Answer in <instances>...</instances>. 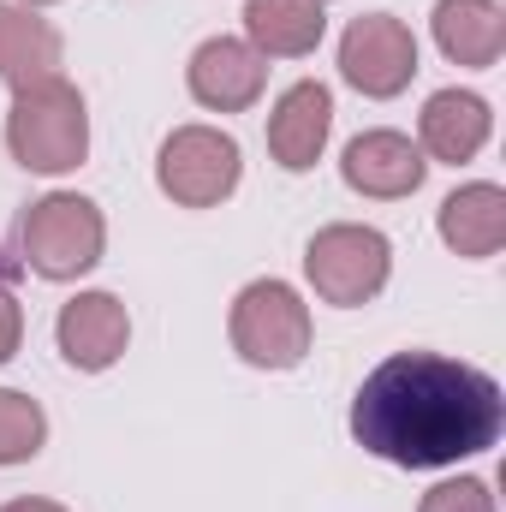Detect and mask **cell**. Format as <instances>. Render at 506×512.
<instances>
[{
    "label": "cell",
    "mask_w": 506,
    "mask_h": 512,
    "mask_svg": "<svg viewBox=\"0 0 506 512\" xmlns=\"http://www.w3.org/2000/svg\"><path fill=\"white\" fill-rule=\"evenodd\" d=\"M506 393L489 370L441 352H393L352 399V435L399 471H447L501 441Z\"/></svg>",
    "instance_id": "obj_1"
},
{
    "label": "cell",
    "mask_w": 506,
    "mask_h": 512,
    "mask_svg": "<svg viewBox=\"0 0 506 512\" xmlns=\"http://www.w3.org/2000/svg\"><path fill=\"white\" fill-rule=\"evenodd\" d=\"M6 149L30 173H72V167H84V155H90V108H84L78 84L42 78L30 90H12Z\"/></svg>",
    "instance_id": "obj_2"
},
{
    "label": "cell",
    "mask_w": 506,
    "mask_h": 512,
    "mask_svg": "<svg viewBox=\"0 0 506 512\" xmlns=\"http://www.w3.org/2000/svg\"><path fill=\"white\" fill-rule=\"evenodd\" d=\"M102 251H108V221L78 191H48L18 221V256L42 280H78L102 262Z\"/></svg>",
    "instance_id": "obj_3"
},
{
    "label": "cell",
    "mask_w": 506,
    "mask_h": 512,
    "mask_svg": "<svg viewBox=\"0 0 506 512\" xmlns=\"http://www.w3.org/2000/svg\"><path fill=\"white\" fill-rule=\"evenodd\" d=\"M233 352L256 370H298L310 352V304L286 280H251L227 316Z\"/></svg>",
    "instance_id": "obj_4"
},
{
    "label": "cell",
    "mask_w": 506,
    "mask_h": 512,
    "mask_svg": "<svg viewBox=\"0 0 506 512\" xmlns=\"http://www.w3.org/2000/svg\"><path fill=\"white\" fill-rule=\"evenodd\" d=\"M304 274L316 286L322 304H340V310H358L370 304L387 274H393V245L381 239L376 227H358V221H334L310 239L304 251Z\"/></svg>",
    "instance_id": "obj_5"
},
{
    "label": "cell",
    "mask_w": 506,
    "mask_h": 512,
    "mask_svg": "<svg viewBox=\"0 0 506 512\" xmlns=\"http://www.w3.org/2000/svg\"><path fill=\"white\" fill-rule=\"evenodd\" d=\"M245 155L221 126H179L155 155V185L179 209H215L239 191Z\"/></svg>",
    "instance_id": "obj_6"
},
{
    "label": "cell",
    "mask_w": 506,
    "mask_h": 512,
    "mask_svg": "<svg viewBox=\"0 0 506 512\" xmlns=\"http://www.w3.org/2000/svg\"><path fill=\"white\" fill-rule=\"evenodd\" d=\"M340 78L370 96V102H393L399 90H411L417 78V36L405 18L393 12H364L346 24L340 36Z\"/></svg>",
    "instance_id": "obj_7"
},
{
    "label": "cell",
    "mask_w": 506,
    "mask_h": 512,
    "mask_svg": "<svg viewBox=\"0 0 506 512\" xmlns=\"http://www.w3.org/2000/svg\"><path fill=\"white\" fill-rule=\"evenodd\" d=\"M185 84H191V96L209 114H245V108H256V96L268 84V60L256 54L245 36H209L191 54Z\"/></svg>",
    "instance_id": "obj_8"
},
{
    "label": "cell",
    "mask_w": 506,
    "mask_h": 512,
    "mask_svg": "<svg viewBox=\"0 0 506 512\" xmlns=\"http://www.w3.org/2000/svg\"><path fill=\"white\" fill-rule=\"evenodd\" d=\"M54 340H60V358H66L72 370L102 376V370H114V364L126 358L131 316H126V304H120L114 292H78V298L60 310Z\"/></svg>",
    "instance_id": "obj_9"
},
{
    "label": "cell",
    "mask_w": 506,
    "mask_h": 512,
    "mask_svg": "<svg viewBox=\"0 0 506 512\" xmlns=\"http://www.w3.org/2000/svg\"><path fill=\"white\" fill-rule=\"evenodd\" d=\"M340 173H346V185H352L358 197H381V203H393V197H411V191L423 185L429 161H423V149H417L405 131L381 126V131H358V137L346 143Z\"/></svg>",
    "instance_id": "obj_10"
},
{
    "label": "cell",
    "mask_w": 506,
    "mask_h": 512,
    "mask_svg": "<svg viewBox=\"0 0 506 512\" xmlns=\"http://www.w3.org/2000/svg\"><path fill=\"white\" fill-rule=\"evenodd\" d=\"M328 131H334V96H328V84L304 78L268 114V155L286 173H310L322 161V149H328Z\"/></svg>",
    "instance_id": "obj_11"
},
{
    "label": "cell",
    "mask_w": 506,
    "mask_h": 512,
    "mask_svg": "<svg viewBox=\"0 0 506 512\" xmlns=\"http://www.w3.org/2000/svg\"><path fill=\"white\" fill-rule=\"evenodd\" d=\"M489 131H495V114L477 90H435L417 114V149H423V161L459 167V161L483 155Z\"/></svg>",
    "instance_id": "obj_12"
},
{
    "label": "cell",
    "mask_w": 506,
    "mask_h": 512,
    "mask_svg": "<svg viewBox=\"0 0 506 512\" xmlns=\"http://www.w3.org/2000/svg\"><path fill=\"white\" fill-rule=\"evenodd\" d=\"M60 30L36 18V6H0V84L30 90L42 78H60Z\"/></svg>",
    "instance_id": "obj_13"
},
{
    "label": "cell",
    "mask_w": 506,
    "mask_h": 512,
    "mask_svg": "<svg viewBox=\"0 0 506 512\" xmlns=\"http://www.w3.org/2000/svg\"><path fill=\"white\" fill-rule=\"evenodd\" d=\"M322 0H245V42L262 60H304L322 48Z\"/></svg>",
    "instance_id": "obj_14"
},
{
    "label": "cell",
    "mask_w": 506,
    "mask_h": 512,
    "mask_svg": "<svg viewBox=\"0 0 506 512\" xmlns=\"http://www.w3.org/2000/svg\"><path fill=\"white\" fill-rule=\"evenodd\" d=\"M441 245L453 256H471V262H483V256H495L506 245V191L501 185H489V179H477V185H459L447 203H441Z\"/></svg>",
    "instance_id": "obj_15"
},
{
    "label": "cell",
    "mask_w": 506,
    "mask_h": 512,
    "mask_svg": "<svg viewBox=\"0 0 506 512\" xmlns=\"http://www.w3.org/2000/svg\"><path fill=\"white\" fill-rule=\"evenodd\" d=\"M435 48L453 66H495L506 48V18L495 0H435Z\"/></svg>",
    "instance_id": "obj_16"
},
{
    "label": "cell",
    "mask_w": 506,
    "mask_h": 512,
    "mask_svg": "<svg viewBox=\"0 0 506 512\" xmlns=\"http://www.w3.org/2000/svg\"><path fill=\"white\" fill-rule=\"evenodd\" d=\"M42 441H48V417H42V405H36L30 393H18V387H0V465H24V459H36Z\"/></svg>",
    "instance_id": "obj_17"
},
{
    "label": "cell",
    "mask_w": 506,
    "mask_h": 512,
    "mask_svg": "<svg viewBox=\"0 0 506 512\" xmlns=\"http://www.w3.org/2000/svg\"><path fill=\"white\" fill-rule=\"evenodd\" d=\"M417 512H495V495H489L483 477H447V483H435L423 495Z\"/></svg>",
    "instance_id": "obj_18"
},
{
    "label": "cell",
    "mask_w": 506,
    "mask_h": 512,
    "mask_svg": "<svg viewBox=\"0 0 506 512\" xmlns=\"http://www.w3.org/2000/svg\"><path fill=\"white\" fill-rule=\"evenodd\" d=\"M0 512H66L60 501H6Z\"/></svg>",
    "instance_id": "obj_19"
},
{
    "label": "cell",
    "mask_w": 506,
    "mask_h": 512,
    "mask_svg": "<svg viewBox=\"0 0 506 512\" xmlns=\"http://www.w3.org/2000/svg\"><path fill=\"white\" fill-rule=\"evenodd\" d=\"M18 6H48V0H18Z\"/></svg>",
    "instance_id": "obj_20"
},
{
    "label": "cell",
    "mask_w": 506,
    "mask_h": 512,
    "mask_svg": "<svg viewBox=\"0 0 506 512\" xmlns=\"http://www.w3.org/2000/svg\"><path fill=\"white\" fill-rule=\"evenodd\" d=\"M0 268H12V262H0Z\"/></svg>",
    "instance_id": "obj_21"
},
{
    "label": "cell",
    "mask_w": 506,
    "mask_h": 512,
    "mask_svg": "<svg viewBox=\"0 0 506 512\" xmlns=\"http://www.w3.org/2000/svg\"><path fill=\"white\" fill-rule=\"evenodd\" d=\"M322 6H328V0H322Z\"/></svg>",
    "instance_id": "obj_22"
}]
</instances>
